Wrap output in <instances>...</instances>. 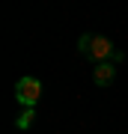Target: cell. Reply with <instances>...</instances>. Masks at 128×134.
<instances>
[{
    "label": "cell",
    "instance_id": "obj_3",
    "mask_svg": "<svg viewBox=\"0 0 128 134\" xmlns=\"http://www.w3.org/2000/svg\"><path fill=\"white\" fill-rule=\"evenodd\" d=\"M92 81L98 83V86H110V83L116 81L113 63H98V66H95V72H92Z\"/></svg>",
    "mask_w": 128,
    "mask_h": 134
},
{
    "label": "cell",
    "instance_id": "obj_4",
    "mask_svg": "<svg viewBox=\"0 0 128 134\" xmlns=\"http://www.w3.org/2000/svg\"><path fill=\"white\" fill-rule=\"evenodd\" d=\"M33 119H36V107H24V113L15 119V128H18V131H27L30 125H33Z\"/></svg>",
    "mask_w": 128,
    "mask_h": 134
},
{
    "label": "cell",
    "instance_id": "obj_1",
    "mask_svg": "<svg viewBox=\"0 0 128 134\" xmlns=\"http://www.w3.org/2000/svg\"><path fill=\"white\" fill-rule=\"evenodd\" d=\"M77 51L84 54L90 63H119L122 60V51H116L113 48V42L110 39H104V36H98V33H84L81 39H77Z\"/></svg>",
    "mask_w": 128,
    "mask_h": 134
},
{
    "label": "cell",
    "instance_id": "obj_2",
    "mask_svg": "<svg viewBox=\"0 0 128 134\" xmlns=\"http://www.w3.org/2000/svg\"><path fill=\"white\" fill-rule=\"evenodd\" d=\"M15 98H18V104L24 107H36V101L42 98V81H36V77H21L18 83H15Z\"/></svg>",
    "mask_w": 128,
    "mask_h": 134
}]
</instances>
